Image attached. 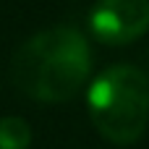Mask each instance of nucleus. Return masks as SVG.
<instances>
[{"label":"nucleus","mask_w":149,"mask_h":149,"mask_svg":"<svg viewBox=\"0 0 149 149\" xmlns=\"http://www.w3.org/2000/svg\"><path fill=\"white\" fill-rule=\"evenodd\" d=\"M86 107L94 128L113 144H134L149 120V79L136 65H110L89 86Z\"/></svg>","instance_id":"f03ea898"},{"label":"nucleus","mask_w":149,"mask_h":149,"mask_svg":"<svg viewBox=\"0 0 149 149\" xmlns=\"http://www.w3.org/2000/svg\"><path fill=\"white\" fill-rule=\"evenodd\" d=\"M31 128L24 118H3L0 120V149H29Z\"/></svg>","instance_id":"20e7f679"},{"label":"nucleus","mask_w":149,"mask_h":149,"mask_svg":"<svg viewBox=\"0 0 149 149\" xmlns=\"http://www.w3.org/2000/svg\"><path fill=\"white\" fill-rule=\"evenodd\" d=\"M92 68L86 37L73 26H52L29 37L10 60L13 86L37 102L73 100Z\"/></svg>","instance_id":"f257e3e1"},{"label":"nucleus","mask_w":149,"mask_h":149,"mask_svg":"<svg viewBox=\"0 0 149 149\" xmlns=\"http://www.w3.org/2000/svg\"><path fill=\"white\" fill-rule=\"evenodd\" d=\"M89 31L105 45H128L149 31V0H97L89 10Z\"/></svg>","instance_id":"7ed1b4c3"}]
</instances>
